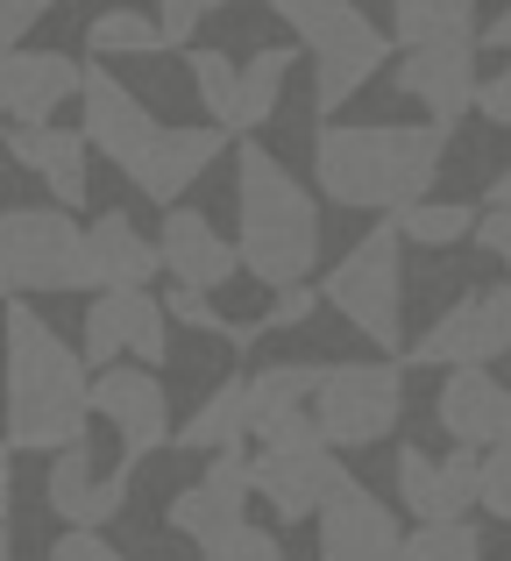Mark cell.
Listing matches in <instances>:
<instances>
[{"label": "cell", "mask_w": 511, "mask_h": 561, "mask_svg": "<svg viewBox=\"0 0 511 561\" xmlns=\"http://www.w3.org/2000/svg\"><path fill=\"white\" fill-rule=\"evenodd\" d=\"M14 299V277H8V256H0V306Z\"/></svg>", "instance_id": "45"}, {"label": "cell", "mask_w": 511, "mask_h": 561, "mask_svg": "<svg viewBox=\"0 0 511 561\" xmlns=\"http://www.w3.org/2000/svg\"><path fill=\"white\" fill-rule=\"evenodd\" d=\"M469 234H476V242H484L490 256H498L504 271H511V199H490V206H484V220H476Z\"/></svg>", "instance_id": "38"}, {"label": "cell", "mask_w": 511, "mask_h": 561, "mask_svg": "<svg viewBox=\"0 0 511 561\" xmlns=\"http://www.w3.org/2000/svg\"><path fill=\"white\" fill-rule=\"evenodd\" d=\"M320 299L348 320L356 334H370L376 348H398L405 342V234L370 228L327 277H320Z\"/></svg>", "instance_id": "5"}, {"label": "cell", "mask_w": 511, "mask_h": 561, "mask_svg": "<svg viewBox=\"0 0 511 561\" xmlns=\"http://www.w3.org/2000/svg\"><path fill=\"white\" fill-rule=\"evenodd\" d=\"M85 50L93 57H156V50H171V43H164V28H156V14L107 8V14L85 22Z\"/></svg>", "instance_id": "26"}, {"label": "cell", "mask_w": 511, "mask_h": 561, "mask_svg": "<svg viewBox=\"0 0 511 561\" xmlns=\"http://www.w3.org/2000/svg\"><path fill=\"white\" fill-rule=\"evenodd\" d=\"M249 440V420H242V377H228L221 391L207 398V405L193 412V420L178 426V448L193 455H221V448H242Z\"/></svg>", "instance_id": "25"}, {"label": "cell", "mask_w": 511, "mask_h": 561, "mask_svg": "<svg viewBox=\"0 0 511 561\" xmlns=\"http://www.w3.org/2000/svg\"><path fill=\"white\" fill-rule=\"evenodd\" d=\"M235 206H242V271H256V285L284 291L299 277H313L320 263V206L313 192L291 179L270 150H242V171H235Z\"/></svg>", "instance_id": "3"}, {"label": "cell", "mask_w": 511, "mask_h": 561, "mask_svg": "<svg viewBox=\"0 0 511 561\" xmlns=\"http://www.w3.org/2000/svg\"><path fill=\"white\" fill-rule=\"evenodd\" d=\"M313 377H320L313 363H270V370L242 377V420H249V434L284 420V412H299V405H313Z\"/></svg>", "instance_id": "24"}, {"label": "cell", "mask_w": 511, "mask_h": 561, "mask_svg": "<svg viewBox=\"0 0 511 561\" xmlns=\"http://www.w3.org/2000/svg\"><path fill=\"white\" fill-rule=\"evenodd\" d=\"M249 440H263L270 455H305V448H327V440H320V426H313V405H299V412H284V420L256 426Z\"/></svg>", "instance_id": "34"}, {"label": "cell", "mask_w": 511, "mask_h": 561, "mask_svg": "<svg viewBox=\"0 0 511 561\" xmlns=\"http://www.w3.org/2000/svg\"><path fill=\"white\" fill-rule=\"evenodd\" d=\"M121 356H136L142 370H164V356H171V328H164V306L150 299V285L100 291L85 306V370H107Z\"/></svg>", "instance_id": "9"}, {"label": "cell", "mask_w": 511, "mask_h": 561, "mask_svg": "<svg viewBox=\"0 0 511 561\" xmlns=\"http://www.w3.org/2000/svg\"><path fill=\"white\" fill-rule=\"evenodd\" d=\"M490 199H511V171H504V179H498V185H490Z\"/></svg>", "instance_id": "47"}, {"label": "cell", "mask_w": 511, "mask_h": 561, "mask_svg": "<svg viewBox=\"0 0 511 561\" xmlns=\"http://www.w3.org/2000/svg\"><path fill=\"white\" fill-rule=\"evenodd\" d=\"M391 228H398L405 242H419V249H455V242H469L476 206H462V199H413L405 214H391Z\"/></svg>", "instance_id": "28"}, {"label": "cell", "mask_w": 511, "mask_h": 561, "mask_svg": "<svg viewBox=\"0 0 511 561\" xmlns=\"http://www.w3.org/2000/svg\"><path fill=\"white\" fill-rule=\"evenodd\" d=\"M8 157L50 185V206H65V214H71V206H85V136L50 128V122H22L8 136Z\"/></svg>", "instance_id": "21"}, {"label": "cell", "mask_w": 511, "mask_h": 561, "mask_svg": "<svg viewBox=\"0 0 511 561\" xmlns=\"http://www.w3.org/2000/svg\"><path fill=\"white\" fill-rule=\"evenodd\" d=\"M263 8L313 50V107L320 114L348 107V93L370 85L376 71H384V57H391L384 28H376L356 0H263Z\"/></svg>", "instance_id": "4"}, {"label": "cell", "mask_w": 511, "mask_h": 561, "mask_svg": "<svg viewBox=\"0 0 511 561\" xmlns=\"http://www.w3.org/2000/svg\"><path fill=\"white\" fill-rule=\"evenodd\" d=\"M193 85H199V100H207V114H213V128H228L235 136V100H242V65L228 50H199L193 43Z\"/></svg>", "instance_id": "30"}, {"label": "cell", "mask_w": 511, "mask_h": 561, "mask_svg": "<svg viewBox=\"0 0 511 561\" xmlns=\"http://www.w3.org/2000/svg\"><path fill=\"white\" fill-rule=\"evenodd\" d=\"M511 348V285H490V291H469L455 299L413 348L405 363L413 370H462V363H498Z\"/></svg>", "instance_id": "8"}, {"label": "cell", "mask_w": 511, "mask_h": 561, "mask_svg": "<svg viewBox=\"0 0 511 561\" xmlns=\"http://www.w3.org/2000/svg\"><path fill=\"white\" fill-rule=\"evenodd\" d=\"M228 0H156V28H164V43H193L199 22L207 14H221Z\"/></svg>", "instance_id": "36"}, {"label": "cell", "mask_w": 511, "mask_h": 561, "mask_svg": "<svg viewBox=\"0 0 511 561\" xmlns=\"http://www.w3.org/2000/svg\"><path fill=\"white\" fill-rule=\"evenodd\" d=\"M8 8H14V22H22V28H28V22H43V14H50V8H57V0H8Z\"/></svg>", "instance_id": "42"}, {"label": "cell", "mask_w": 511, "mask_h": 561, "mask_svg": "<svg viewBox=\"0 0 511 561\" xmlns=\"http://www.w3.org/2000/svg\"><path fill=\"white\" fill-rule=\"evenodd\" d=\"M0 256L14 291H85V228L65 206H8Z\"/></svg>", "instance_id": "7"}, {"label": "cell", "mask_w": 511, "mask_h": 561, "mask_svg": "<svg viewBox=\"0 0 511 561\" xmlns=\"http://www.w3.org/2000/svg\"><path fill=\"white\" fill-rule=\"evenodd\" d=\"M0 561H14V540H8V526H0Z\"/></svg>", "instance_id": "48"}, {"label": "cell", "mask_w": 511, "mask_h": 561, "mask_svg": "<svg viewBox=\"0 0 511 561\" xmlns=\"http://www.w3.org/2000/svg\"><path fill=\"white\" fill-rule=\"evenodd\" d=\"M85 398H93V420H114V434H121V448H128V469H136L142 455L171 448V398H164V383H156V370H142V363H107V370H93Z\"/></svg>", "instance_id": "10"}, {"label": "cell", "mask_w": 511, "mask_h": 561, "mask_svg": "<svg viewBox=\"0 0 511 561\" xmlns=\"http://www.w3.org/2000/svg\"><path fill=\"white\" fill-rule=\"evenodd\" d=\"M398 93L427 107V122L455 128L476 100V43H419L398 57Z\"/></svg>", "instance_id": "14"}, {"label": "cell", "mask_w": 511, "mask_h": 561, "mask_svg": "<svg viewBox=\"0 0 511 561\" xmlns=\"http://www.w3.org/2000/svg\"><path fill=\"white\" fill-rule=\"evenodd\" d=\"M156 256H164V271L178 277V285H193V291H221L228 277L242 271L235 242H228L207 214H193V206H171V214H164V242H156Z\"/></svg>", "instance_id": "17"}, {"label": "cell", "mask_w": 511, "mask_h": 561, "mask_svg": "<svg viewBox=\"0 0 511 561\" xmlns=\"http://www.w3.org/2000/svg\"><path fill=\"white\" fill-rule=\"evenodd\" d=\"M221 150H228V128H213V122L207 128H156V142L142 150V164L128 171V185H142V199H156V206H178L185 185H193Z\"/></svg>", "instance_id": "16"}, {"label": "cell", "mask_w": 511, "mask_h": 561, "mask_svg": "<svg viewBox=\"0 0 511 561\" xmlns=\"http://www.w3.org/2000/svg\"><path fill=\"white\" fill-rule=\"evenodd\" d=\"M448 128L441 122H334L313 142V179L320 199L356 206V214H405L427 199L441 179Z\"/></svg>", "instance_id": "1"}, {"label": "cell", "mask_w": 511, "mask_h": 561, "mask_svg": "<svg viewBox=\"0 0 511 561\" xmlns=\"http://www.w3.org/2000/svg\"><path fill=\"white\" fill-rule=\"evenodd\" d=\"M405 420V370L398 363H327L313 377V426L334 455L376 448Z\"/></svg>", "instance_id": "6"}, {"label": "cell", "mask_w": 511, "mask_h": 561, "mask_svg": "<svg viewBox=\"0 0 511 561\" xmlns=\"http://www.w3.org/2000/svg\"><path fill=\"white\" fill-rule=\"evenodd\" d=\"M313 519H320V561H405V526L362 483H341Z\"/></svg>", "instance_id": "13"}, {"label": "cell", "mask_w": 511, "mask_h": 561, "mask_svg": "<svg viewBox=\"0 0 511 561\" xmlns=\"http://www.w3.org/2000/svg\"><path fill=\"white\" fill-rule=\"evenodd\" d=\"M484 43H490V50H504V57H511V8H504V14H498V22H490V28H484Z\"/></svg>", "instance_id": "43"}, {"label": "cell", "mask_w": 511, "mask_h": 561, "mask_svg": "<svg viewBox=\"0 0 511 561\" xmlns=\"http://www.w3.org/2000/svg\"><path fill=\"white\" fill-rule=\"evenodd\" d=\"M14 505V440L0 434V512Z\"/></svg>", "instance_id": "41"}, {"label": "cell", "mask_w": 511, "mask_h": 561, "mask_svg": "<svg viewBox=\"0 0 511 561\" xmlns=\"http://www.w3.org/2000/svg\"><path fill=\"white\" fill-rule=\"evenodd\" d=\"M398 497H405V512H413L419 526L427 519H469V512H455V497H448L441 462H427L419 448H398Z\"/></svg>", "instance_id": "29"}, {"label": "cell", "mask_w": 511, "mask_h": 561, "mask_svg": "<svg viewBox=\"0 0 511 561\" xmlns=\"http://www.w3.org/2000/svg\"><path fill=\"white\" fill-rule=\"evenodd\" d=\"M199 561H284V540L242 519V526H228L221 540H207V548H199Z\"/></svg>", "instance_id": "32"}, {"label": "cell", "mask_w": 511, "mask_h": 561, "mask_svg": "<svg viewBox=\"0 0 511 561\" xmlns=\"http://www.w3.org/2000/svg\"><path fill=\"white\" fill-rule=\"evenodd\" d=\"M0 313H8V440L36 455L79 448L85 420H93L85 356L57 342V328L43 313H28L22 299H8Z\"/></svg>", "instance_id": "2"}, {"label": "cell", "mask_w": 511, "mask_h": 561, "mask_svg": "<svg viewBox=\"0 0 511 561\" xmlns=\"http://www.w3.org/2000/svg\"><path fill=\"white\" fill-rule=\"evenodd\" d=\"M469 107L484 114L490 128H511V65L498 71V79H484V85H476V100H469Z\"/></svg>", "instance_id": "40"}, {"label": "cell", "mask_w": 511, "mask_h": 561, "mask_svg": "<svg viewBox=\"0 0 511 561\" xmlns=\"http://www.w3.org/2000/svg\"><path fill=\"white\" fill-rule=\"evenodd\" d=\"M405 561H484V534L469 519H427L405 534Z\"/></svg>", "instance_id": "31"}, {"label": "cell", "mask_w": 511, "mask_h": 561, "mask_svg": "<svg viewBox=\"0 0 511 561\" xmlns=\"http://www.w3.org/2000/svg\"><path fill=\"white\" fill-rule=\"evenodd\" d=\"M341 483H356V477L341 469V455H334V448H305V455H270V448H256V455H249V491H256L284 526L313 519V512L327 505Z\"/></svg>", "instance_id": "12"}, {"label": "cell", "mask_w": 511, "mask_h": 561, "mask_svg": "<svg viewBox=\"0 0 511 561\" xmlns=\"http://www.w3.org/2000/svg\"><path fill=\"white\" fill-rule=\"evenodd\" d=\"M50 561H128V554L114 548V540H100V534H85V526H71V534L50 548Z\"/></svg>", "instance_id": "39"}, {"label": "cell", "mask_w": 511, "mask_h": 561, "mask_svg": "<svg viewBox=\"0 0 511 561\" xmlns=\"http://www.w3.org/2000/svg\"><path fill=\"white\" fill-rule=\"evenodd\" d=\"M43 497H50V512H57L65 526H85V534H100V526H107L114 512L128 505V469H114V477H93L85 448H57Z\"/></svg>", "instance_id": "19"}, {"label": "cell", "mask_w": 511, "mask_h": 561, "mask_svg": "<svg viewBox=\"0 0 511 561\" xmlns=\"http://www.w3.org/2000/svg\"><path fill=\"white\" fill-rule=\"evenodd\" d=\"M391 36L419 43H476V0H391Z\"/></svg>", "instance_id": "23"}, {"label": "cell", "mask_w": 511, "mask_h": 561, "mask_svg": "<svg viewBox=\"0 0 511 561\" xmlns=\"http://www.w3.org/2000/svg\"><path fill=\"white\" fill-rule=\"evenodd\" d=\"M164 320H185V328H199V334H228V328H235V320H221L213 291H193V285H178V291H171Z\"/></svg>", "instance_id": "37"}, {"label": "cell", "mask_w": 511, "mask_h": 561, "mask_svg": "<svg viewBox=\"0 0 511 561\" xmlns=\"http://www.w3.org/2000/svg\"><path fill=\"white\" fill-rule=\"evenodd\" d=\"M433 412L462 448H490V440L511 434V383L490 377V363H462V370H448Z\"/></svg>", "instance_id": "18"}, {"label": "cell", "mask_w": 511, "mask_h": 561, "mask_svg": "<svg viewBox=\"0 0 511 561\" xmlns=\"http://www.w3.org/2000/svg\"><path fill=\"white\" fill-rule=\"evenodd\" d=\"M0 114H8V50H0Z\"/></svg>", "instance_id": "46"}, {"label": "cell", "mask_w": 511, "mask_h": 561, "mask_svg": "<svg viewBox=\"0 0 511 561\" xmlns=\"http://www.w3.org/2000/svg\"><path fill=\"white\" fill-rule=\"evenodd\" d=\"M313 306H320V285H313V277H299V285L277 291L270 313H256L249 328H256V334H284V328H299V320H313Z\"/></svg>", "instance_id": "35"}, {"label": "cell", "mask_w": 511, "mask_h": 561, "mask_svg": "<svg viewBox=\"0 0 511 561\" xmlns=\"http://www.w3.org/2000/svg\"><path fill=\"white\" fill-rule=\"evenodd\" d=\"M476 505H484L490 519L511 526V434L484 448V483H476Z\"/></svg>", "instance_id": "33"}, {"label": "cell", "mask_w": 511, "mask_h": 561, "mask_svg": "<svg viewBox=\"0 0 511 561\" xmlns=\"http://www.w3.org/2000/svg\"><path fill=\"white\" fill-rule=\"evenodd\" d=\"M291 65H299V50H256L249 65H242V100H235V128H263L277 114V100H284V79Z\"/></svg>", "instance_id": "27"}, {"label": "cell", "mask_w": 511, "mask_h": 561, "mask_svg": "<svg viewBox=\"0 0 511 561\" xmlns=\"http://www.w3.org/2000/svg\"><path fill=\"white\" fill-rule=\"evenodd\" d=\"M65 100H79V65L65 50H8V114L22 122H50Z\"/></svg>", "instance_id": "22"}, {"label": "cell", "mask_w": 511, "mask_h": 561, "mask_svg": "<svg viewBox=\"0 0 511 561\" xmlns=\"http://www.w3.org/2000/svg\"><path fill=\"white\" fill-rule=\"evenodd\" d=\"M14 36H22V22H14V8L0 0V50H14Z\"/></svg>", "instance_id": "44"}, {"label": "cell", "mask_w": 511, "mask_h": 561, "mask_svg": "<svg viewBox=\"0 0 511 561\" xmlns=\"http://www.w3.org/2000/svg\"><path fill=\"white\" fill-rule=\"evenodd\" d=\"M156 271H164V256H156V242H142V228L128 214H100L85 228V285L93 291H136Z\"/></svg>", "instance_id": "20"}, {"label": "cell", "mask_w": 511, "mask_h": 561, "mask_svg": "<svg viewBox=\"0 0 511 561\" xmlns=\"http://www.w3.org/2000/svg\"><path fill=\"white\" fill-rule=\"evenodd\" d=\"M242 497H249V455L242 448H221L207 462V477L199 483H185V491H171V534H185V540H221L228 526H242Z\"/></svg>", "instance_id": "15"}, {"label": "cell", "mask_w": 511, "mask_h": 561, "mask_svg": "<svg viewBox=\"0 0 511 561\" xmlns=\"http://www.w3.org/2000/svg\"><path fill=\"white\" fill-rule=\"evenodd\" d=\"M79 107H85V150H100V157H114L121 164V179L142 164V150L156 142V114H150V100L136 93V85H121L107 65H79Z\"/></svg>", "instance_id": "11"}]
</instances>
